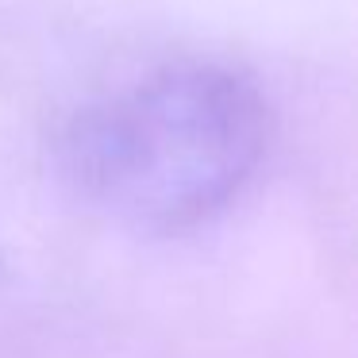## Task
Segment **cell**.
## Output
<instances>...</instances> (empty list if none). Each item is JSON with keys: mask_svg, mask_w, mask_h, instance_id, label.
Masks as SVG:
<instances>
[{"mask_svg": "<svg viewBox=\"0 0 358 358\" xmlns=\"http://www.w3.org/2000/svg\"><path fill=\"white\" fill-rule=\"evenodd\" d=\"M270 143V112L224 66H170L85 108L62 139L89 204L143 231L196 227L235 201Z\"/></svg>", "mask_w": 358, "mask_h": 358, "instance_id": "obj_1", "label": "cell"}]
</instances>
